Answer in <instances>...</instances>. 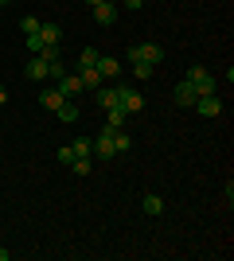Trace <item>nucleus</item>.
<instances>
[{"mask_svg": "<svg viewBox=\"0 0 234 261\" xmlns=\"http://www.w3.org/2000/svg\"><path fill=\"white\" fill-rule=\"evenodd\" d=\"M0 4H8V0H0Z\"/></svg>", "mask_w": 234, "mask_h": 261, "instance_id": "obj_30", "label": "nucleus"}, {"mask_svg": "<svg viewBox=\"0 0 234 261\" xmlns=\"http://www.w3.org/2000/svg\"><path fill=\"white\" fill-rule=\"evenodd\" d=\"M39 39H43V43H59V39H63V28H59V23H39Z\"/></svg>", "mask_w": 234, "mask_h": 261, "instance_id": "obj_16", "label": "nucleus"}, {"mask_svg": "<svg viewBox=\"0 0 234 261\" xmlns=\"http://www.w3.org/2000/svg\"><path fill=\"white\" fill-rule=\"evenodd\" d=\"M59 94H63V98H74V94H82V78H78V74H70V70H67V74H63V78H59Z\"/></svg>", "mask_w": 234, "mask_h": 261, "instance_id": "obj_7", "label": "nucleus"}, {"mask_svg": "<svg viewBox=\"0 0 234 261\" xmlns=\"http://www.w3.org/2000/svg\"><path fill=\"white\" fill-rule=\"evenodd\" d=\"M195 98H199V94L191 90V82H179V86L172 90V101H176V106H195Z\"/></svg>", "mask_w": 234, "mask_h": 261, "instance_id": "obj_10", "label": "nucleus"}, {"mask_svg": "<svg viewBox=\"0 0 234 261\" xmlns=\"http://www.w3.org/2000/svg\"><path fill=\"white\" fill-rule=\"evenodd\" d=\"M20 32L23 35H35V32H39V20H35V16H23V20H20Z\"/></svg>", "mask_w": 234, "mask_h": 261, "instance_id": "obj_22", "label": "nucleus"}, {"mask_svg": "<svg viewBox=\"0 0 234 261\" xmlns=\"http://www.w3.org/2000/svg\"><path fill=\"white\" fill-rule=\"evenodd\" d=\"M28 78H32V82H43V78H51V74H47V63L39 59V55L28 63Z\"/></svg>", "mask_w": 234, "mask_h": 261, "instance_id": "obj_14", "label": "nucleus"}, {"mask_svg": "<svg viewBox=\"0 0 234 261\" xmlns=\"http://www.w3.org/2000/svg\"><path fill=\"white\" fill-rule=\"evenodd\" d=\"M98 59H101V55L98 51H94V47H86V51H82V55H78V70H86V66H98Z\"/></svg>", "mask_w": 234, "mask_h": 261, "instance_id": "obj_18", "label": "nucleus"}, {"mask_svg": "<svg viewBox=\"0 0 234 261\" xmlns=\"http://www.w3.org/2000/svg\"><path fill=\"white\" fill-rule=\"evenodd\" d=\"M28 47H32V55H39V51H43V39H39V32H35V35H28Z\"/></svg>", "mask_w": 234, "mask_h": 261, "instance_id": "obj_24", "label": "nucleus"}, {"mask_svg": "<svg viewBox=\"0 0 234 261\" xmlns=\"http://www.w3.org/2000/svg\"><path fill=\"white\" fill-rule=\"evenodd\" d=\"M184 82H191L195 94H215V78H211V70H203V66H191Z\"/></svg>", "mask_w": 234, "mask_h": 261, "instance_id": "obj_2", "label": "nucleus"}, {"mask_svg": "<svg viewBox=\"0 0 234 261\" xmlns=\"http://www.w3.org/2000/svg\"><path fill=\"white\" fill-rule=\"evenodd\" d=\"M195 109H199L203 117H219V113H223V101H219V94H199V98H195Z\"/></svg>", "mask_w": 234, "mask_h": 261, "instance_id": "obj_3", "label": "nucleus"}, {"mask_svg": "<svg viewBox=\"0 0 234 261\" xmlns=\"http://www.w3.org/2000/svg\"><path fill=\"white\" fill-rule=\"evenodd\" d=\"M98 74L101 78H117V74H121V63L110 59V55H101V59H98Z\"/></svg>", "mask_w": 234, "mask_h": 261, "instance_id": "obj_12", "label": "nucleus"}, {"mask_svg": "<svg viewBox=\"0 0 234 261\" xmlns=\"http://www.w3.org/2000/svg\"><path fill=\"white\" fill-rule=\"evenodd\" d=\"M55 117L63 121V125H74V121H78V106H74V101L67 98V101H63V106L55 109Z\"/></svg>", "mask_w": 234, "mask_h": 261, "instance_id": "obj_13", "label": "nucleus"}, {"mask_svg": "<svg viewBox=\"0 0 234 261\" xmlns=\"http://www.w3.org/2000/svg\"><path fill=\"white\" fill-rule=\"evenodd\" d=\"M86 4H90V8H94V4H101V0H86Z\"/></svg>", "mask_w": 234, "mask_h": 261, "instance_id": "obj_29", "label": "nucleus"}, {"mask_svg": "<svg viewBox=\"0 0 234 261\" xmlns=\"http://www.w3.org/2000/svg\"><path fill=\"white\" fill-rule=\"evenodd\" d=\"M133 74L137 78H152V66H148V63H133Z\"/></svg>", "mask_w": 234, "mask_h": 261, "instance_id": "obj_23", "label": "nucleus"}, {"mask_svg": "<svg viewBox=\"0 0 234 261\" xmlns=\"http://www.w3.org/2000/svg\"><path fill=\"white\" fill-rule=\"evenodd\" d=\"M55 156H59V160H63V164H70V160H74V152H70V144H63V148H59Z\"/></svg>", "mask_w": 234, "mask_h": 261, "instance_id": "obj_25", "label": "nucleus"}, {"mask_svg": "<svg viewBox=\"0 0 234 261\" xmlns=\"http://www.w3.org/2000/svg\"><path fill=\"white\" fill-rule=\"evenodd\" d=\"M63 101H67V98H63L59 90H43V94H39V106H43V109H51V113H55V109L63 106Z\"/></svg>", "mask_w": 234, "mask_h": 261, "instance_id": "obj_15", "label": "nucleus"}, {"mask_svg": "<svg viewBox=\"0 0 234 261\" xmlns=\"http://www.w3.org/2000/svg\"><path fill=\"white\" fill-rule=\"evenodd\" d=\"M0 261H8V250H0Z\"/></svg>", "mask_w": 234, "mask_h": 261, "instance_id": "obj_28", "label": "nucleus"}, {"mask_svg": "<svg viewBox=\"0 0 234 261\" xmlns=\"http://www.w3.org/2000/svg\"><path fill=\"white\" fill-rule=\"evenodd\" d=\"M129 63H148V66L164 63V47L160 43H133L129 47Z\"/></svg>", "mask_w": 234, "mask_h": 261, "instance_id": "obj_1", "label": "nucleus"}, {"mask_svg": "<svg viewBox=\"0 0 234 261\" xmlns=\"http://www.w3.org/2000/svg\"><path fill=\"white\" fill-rule=\"evenodd\" d=\"M4 101H8V90H4V86H0V106H4Z\"/></svg>", "mask_w": 234, "mask_h": 261, "instance_id": "obj_27", "label": "nucleus"}, {"mask_svg": "<svg viewBox=\"0 0 234 261\" xmlns=\"http://www.w3.org/2000/svg\"><path fill=\"white\" fill-rule=\"evenodd\" d=\"M98 106H101V109H113V106H121V86L98 90Z\"/></svg>", "mask_w": 234, "mask_h": 261, "instance_id": "obj_11", "label": "nucleus"}, {"mask_svg": "<svg viewBox=\"0 0 234 261\" xmlns=\"http://www.w3.org/2000/svg\"><path fill=\"white\" fill-rule=\"evenodd\" d=\"M121 109H125V113H129V117H133V113H141V109H145V98H141L137 90L121 86Z\"/></svg>", "mask_w": 234, "mask_h": 261, "instance_id": "obj_6", "label": "nucleus"}, {"mask_svg": "<svg viewBox=\"0 0 234 261\" xmlns=\"http://www.w3.org/2000/svg\"><path fill=\"white\" fill-rule=\"evenodd\" d=\"M94 156H101V160L117 156V148H113V133H110V129H101L98 137H94Z\"/></svg>", "mask_w": 234, "mask_h": 261, "instance_id": "obj_4", "label": "nucleus"}, {"mask_svg": "<svg viewBox=\"0 0 234 261\" xmlns=\"http://www.w3.org/2000/svg\"><path fill=\"white\" fill-rule=\"evenodd\" d=\"M70 152L74 156H94V141H90V137H78V141L70 144Z\"/></svg>", "mask_w": 234, "mask_h": 261, "instance_id": "obj_19", "label": "nucleus"}, {"mask_svg": "<svg viewBox=\"0 0 234 261\" xmlns=\"http://www.w3.org/2000/svg\"><path fill=\"white\" fill-rule=\"evenodd\" d=\"M70 168H74V175H90V168H94V164H90V156H74V160H70Z\"/></svg>", "mask_w": 234, "mask_h": 261, "instance_id": "obj_21", "label": "nucleus"}, {"mask_svg": "<svg viewBox=\"0 0 234 261\" xmlns=\"http://www.w3.org/2000/svg\"><path fill=\"white\" fill-rule=\"evenodd\" d=\"M125 8H129V12H137V8H145V0H125Z\"/></svg>", "mask_w": 234, "mask_h": 261, "instance_id": "obj_26", "label": "nucleus"}, {"mask_svg": "<svg viewBox=\"0 0 234 261\" xmlns=\"http://www.w3.org/2000/svg\"><path fill=\"white\" fill-rule=\"evenodd\" d=\"M125 121H129V113H125L121 106H113V109H106V125H101V129H110V133H117L125 125Z\"/></svg>", "mask_w": 234, "mask_h": 261, "instance_id": "obj_8", "label": "nucleus"}, {"mask_svg": "<svg viewBox=\"0 0 234 261\" xmlns=\"http://www.w3.org/2000/svg\"><path fill=\"white\" fill-rule=\"evenodd\" d=\"M113 148H117V156H125L129 148H133V141H129V137H125V133L117 129V133H113Z\"/></svg>", "mask_w": 234, "mask_h": 261, "instance_id": "obj_20", "label": "nucleus"}, {"mask_svg": "<svg viewBox=\"0 0 234 261\" xmlns=\"http://www.w3.org/2000/svg\"><path fill=\"white\" fill-rule=\"evenodd\" d=\"M141 207H145V215H164V199H160V195H145V199H141Z\"/></svg>", "mask_w": 234, "mask_h": 261, "instance_id": "obj_17", "label": "nucleus"}, {"mask_svg": "<svg viewBox=\"0 0 234 261\" xmlns=\"http://www.w3.org/2000/svg\"><path fill=\"white\" fill-rule=\"evenodd\" d=\"M78 78H82V90H90V94H98V90H101V74H98V66H86V70H78Z\"/></svg>", "mask_w": 234, "mask_h": 261, "instance_id": "obj_9", "label": "nucleus"}, {"mask_svg": "<svg viewBox=\"0 0 234 261\" xmlns=\"http://www.w3.org/2000/svg\"><path fill=\"white\" fill-rule=\"evenodd\" d=\"M113 20H117V4H113V0H101V4H94V23L110 28Z\"/></svg>", "mask_w": 234, "mask_h": 261, "instance_id": "obj_5", "label": "nucleus"}]
</instances>
